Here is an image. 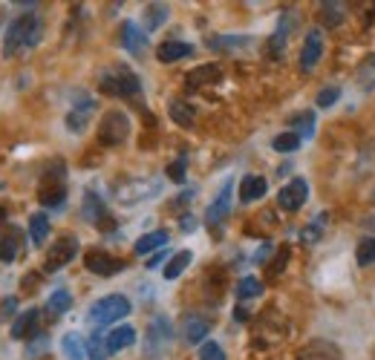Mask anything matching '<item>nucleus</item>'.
<instances>
[{"label": "nucleus", "instance_id": "15", "mask_svg": "<svg viewBox=\"0 0 375 360\" xmlns=\"http://www.w3.org/2000/svg\"><path fill=\"white\" fill-rule=\"evenodd\" d=\"M93 113H96V101H93L90 96L81 99V101L67 113V130H69V133H84Z\"/></svg>", "mask_w": 375, "mask_h": 360}, {"label": "nucleus", "instance_id": "9", "mask_svg": "<svg viewBox=\"0 0 375 360\" xmlns=\"http://www.w3.org/2000/svg\"><path fill=\"white\" fill-rule=\"evenodd\" d=\"M78 254V240L75 237H61L55 240V245L47 251V259H44V271H61L64 265H69Z\"/></svg>", "mask_w": 375, "mask_h": 360}, {"label": "nucleus", "instance_id": "23", "mask_svg": "<svg viewBox=\"0 0 375 360\" xmlns=\"http://www.w3.org/2000/svg\"><path fill=\"white\" fill-rule=\"evenodd\" d=\"M47 314L52 320H58V317H64V314L72 308V294L67 291V288H58V291H52L50 294V300H47Z\"/></svg>", "mask_w": 375, "mask_h": 360}, {"label": "nucleus", "instance_id": "45", "mask_svg": "<svg viewBox=\"0 0 375 360\" xmlns=\"http://www.w3.org/2000/svg\"><path fill=\"white\" fill-rule=\"evenodd\" d=\"M318 237H320V225H318V222L312 225V228L303 231V240H306V242H318Z\"/></svg>", "mask_w": 375, "mask_h": 360}, {"label": "nucleus", "instance_id": "11", "mask_svg": "<svg viewBox=\"0 0 375 360\" xmlns=\"http://www.w3.org/2000/svg\"><path fill=\"white\" fill-rule=\"evenodd\" d=\"M118 38H121V47L128 50L130 55L142 58V55L147 52V32H145L139 23L124 21V23H121V29H118Z\"/></svg>", "mask_w": 375, "mask_h": 360}, {"label": "nucleus", "instance_id": "42", "mask_svg": "<svg viewBox=\"0 0 375 360\" xmlns=\"http://www.w3.org/2000/svg\"><path fill=\"white\" fill-rule=\"evenodd\" d=\"M245 43H252V38H214L211 40V47L217 50V47H245Z\"/></svg>", "mask_w": 375, "mask_h": 360}, {"label": "nucleus", "instance_id": "47", "mask_svg": "<svg viewBox=\"0 0 375 360\" xmlns=\"http://www.w3.org/2000/svg\"><path fill=\"white\" fill-rule=\"evenodd\" d=\"M191 228H196V219H191V213H185V219H182V231H191Z\"/></svg>", "mask_w": 375, "mask_h": 360}, {"label": "nucleus", "instance_id": "33", "mask_svg": "<svg viewBox=\"0 0 375 360\" xmlns=\"http://www.w3.org/2000/svg\"><path fill=\"white\" fill-rule=\"evenodd\" d=\"M298 147H301V136L298 133H291V130L277 133V136L272 139V150H277V153H295Z\"/></svg>", "mask_w": 375, "mask_h": 360}, {"label": "nucleus", "instance_id": "18", "mask_svg": "<svg viewBox=\"0 0 375 360\" xmlns=\"http://www.w3.org/2000/svg\"><path fill=\"white\" fill-rule=\"evenodd\" d=\"M188 55H194V47H191V43H185V40H164L162 47L156 50V58L162 64H174V61H182Z\"/></svg>", "mask_w": 375, "mask_h": 360}, {"label": "nucleus", "instance_id": "44", "mask_svg": "<svg viewBox=\"0 0 375 360\" xmlns=\"http://www.w3.org/2000/svg\"><path fill=\"white\" fill-rule=\"evenodd\" d=\"M15 311H18V297H6L4 303H0V317L4 320H9Z\"/></svg>", "mask_w": 375, "mask_h": 360}, {"label": "nucleus", "instance_id": "32", "mask_svg": "<svg viewBox=\"0 0 375 360\" xmlns=\"http://www.w3.org/2000/svg\"><path fill=\"white\" fill-rule=\"evenodd\" d=\"M61 349H64V354H67L69 360H84V354H87V343L81 340L75 332L64 334V340H61Z\"/></svg>", "mask_w": 375, "mask_h": 360}, {"label": "nucleus", "instance_id": "17", "mask_svg": "<svg viewBox=\"0 0 375 360\" xmlns=\"http://www.w3.org/2000/svg\"><path fill=\"white\" fill-rule=\"evenodd\" d=\"M295 23H298V18L291 15V12H286V15L280 18V23H277V29H274V35H272V40H269L272 58H280V55H283L286 40H289V32H291V26H295Z\"/></svg>", "mask_w": 375, "mask_h": 360}, {"label": "nucleus", "instance_id": "3", "mask_svg": "<svg viewBox=\"0 0 375 360\" xmlns=\"http://www.w3.org/2000/svg\"><path fill=\"white\" fill-rule=\"evenodd\" d=\"M99 89L104 96H113V99H130V96H139L142 93V81L136 72L124 69V67H116L110 72H104L99 78Z\"/></svg>", "mask_w": 375, "mask_h": 360}, {"label": "nucleus", "instance_id": "10", "mask_svg": "<svg viewBox=\"0 0 375 360\" xmlns=\"http://www.w3.org/2000/svg\"><path fill=\"white\" fill-rule=\"evenodd\" d=\"M84 265H87V271H93L99 277H113V274L124 271V262L118 257H113L107 251H99V248H93V251L84 254Z\"/></svg>", "mask_w": 375, "mask_h": 360}, {"label": "nucleus", "instance_id": "37", "mask_svg": "<svg viewBox=\"0 0 375 360\" xmlns=\"http://www.w3.org/2000/svg\"><path fill=\"white\" fill-rule=\"evenodd\" d=\"M263 294V286L257 277H242L240 286H237V300H252V297H260Z\"/></svg>", "mask_w": 375, "mask_h": 360}, {"label": "nucleus", "instance_id": "1", "mask_svg": "<svg viewBox=\"0 0 375 360\" xmlns=\"http://www.w3.org/2000/svg\"><path fill=\"white\" fill-rule=\"evenodd\" d=\"M40 43V21L35 12L15 18L4 35V58H21Z\"/></svg>", "mask_w": 375, "mask_h": 360}, {"label": "nucleus", "instance_id": "48", "mask_svg": "<svg viewBox=\"0 0 375 360\" xmlns=\"http://www.w3.org/2000/svg\"><path fill=\"white\" fill-rule=\"evenodd\" d=\"M372 199H375V191H372Z\"/></svg>", "mask_w": 375, "mask_h": 360}, {"label": "nucleus", "instance_id": "38", "mask_svg": "<svg viewBox=\"0 0 375 360\" xmlns=\"http://www.w3.org/2000/svg\"><path fill=\"white\" fill-rule=\"evenodd\" d=\"M358 84H361V89H366V93L375 89V55L358 69Z\"/></svg>", "mask_w": 375, "mask_h": 360}, {"label": "nucleus", "instance_id": "28", "mask_svg": "<svg viewBox=\"0 0 375 360\" xmlns=\"http://www.w3.org/2000/svg\"><path fill=\"white\" fill-rule=\"evenodd\" d=\"M21 251V231L9 228V234L0 237V262H12Z\"/></svg>", "mask_w": 375, "mask_h": 360}, {"label": "nucleus", "instance_id": "31", "mask_svg": "<svg viewBox=\"0 0 375 360\" xmlns=\"http://www.w3.org/2000/svg\"><path fill=\"white\" fill-rule=\"evenodd\" d=\"M168 15H171V9L164 6V4H150V6H145V32H156L164 21H168Z\"/></svg>", "mask_w": 375, "mask_h": 360}, {"label": "nucleus", "instance_id": "8", "mask_svg": "<svg viewBox=\"0 0 375 360\" xmlns=\"http://www.w3.org/2000/svg\"><path fill=\"white\" fill-rule=\"evenodd\" d=\"M306 199H309V182L303 176H295L289 185H283L280 188V193H277V205L283 208V210H289V213H295V210H301L303 205H306Z\"/></svg>", "mask_w": 375, "mask_h": 360}, {"label": "nucleus", "instance_id": "12", "mask_svg": "<svg viewBox=\"0 0 375 360\" xmlns=\"http://www.w3.org/2000/svg\"><path fill=\"white\" fill-rule=\"evenodd\" d=\"M81 216H84V222H90V225H99V228H113V222H107L104 199L96 191L84 193V202H81Z\"/></svg>", "mask_w": 375, "mask_h": 360}, {"label": "nucleus", "instance_id": "27", "mask_svg": "<svg viewBox=\"0 0 375 360\" xmlns=\"http://www.w3.org/2000/svg\"><path fill=\"white\" fill-rule=\"evenodd\" d=\"M164 245H168V231H150V234H145V237L136 240L133 251L136 254H150V251L164 248Z\"/></svg>", "mask_w": 375, "mask_h": 360}, {"label": "nucleus", "instance_id": "40", "mask_svg": "<svg viewBox=\"0 0 375 360\" xmlns=\"http://www.w3.org/2000/svg\"><path fill=\"white\" fill-rule=\"evenodd\" d=\"M341 99V86H326V89H320V93H318V107L320 110H326V107H332V104H335Z\"/></svg>", "mask_w": 375, "mask_h": 360}, {"label": "nucleus", "instance_id": "34", "mask_svg": "<svg viewBox=\"0 0 375 360\" xmlns=\"http://www.w3.org/2000/svg\"><path fill=\"white\" fill-rule=\"evenodd\" d=\"M318 15H320V23H323V26L335 29V26H341V21H344V6H341V4H320Z\"/></svg>", "mask_w": 375, "mask_h": 360}, {"label": "nucleus", "instance_id": "24", "mask_svg": "<svg viewBox=\"0 0 375 360\" xmlns=\"http://www.w3.org/2000/svg\"><path fill=\"white\" fill-rule=\"evenodd\" d=\"M38 308H29V311H23V314H18L15 317V323H12V337L15 340H26L32 332H35V326H38Z\"/></svg>", "mask_w": 375, "mask_h": 360}, {"label": "nucleus", "instance_id": "46", "mask_svg": "<svg viewBox=\"0 0 375 360\" xmlns=\"http://www.w3.org/2000/svg\"><path fill=\"white\" fill-rule=\"evenodd\" d=\"M162 262H164V251H159V254H153V257H150V259H147L145 265H147V268H150V271H153V268H156V265H162Z\"/></svg>", "mask_w": 375, "mask_h": 360}, {"label": "nucleus", "instance_id": "16", "mask_svg": "<svg viewBox=\"0 0 375 360\" xmlns=\"http://www.w3.org/2000/svg\"><path fill=\"white\" fill-rule=\"evenodd\" d=\"M179 332L188 343H202L208 337V332H211V323H208L202 314H185L182 323H179Z\"/></svg>", "mask_w": 375, "mask_h": 360}, {"label": "nucleus", "instance_id": "14", "mask_svg": "<svg viewBox=\"0 0 375 360\" xmlns=\"http://www.w3.org/2000/svg\"><path fill=\"white\" fill-rule=\"evenodd\" d=\"M320 55H323V32L320 29H312V32H306L303 50H301V69L303 72H312L318 67Z\"/></svg>", "mask_w": 375, "mask_h": 360}, {"label": "nucleus", "instance_id": "35", "mask_svg": "<svg viewBox=\"0 0 375 360\" xmlns=\"http://www.w3.org/2000/svg\"><path fill=\"white\" fill-rule=\"evenodd\" d=\"M110 351H107V337L101 332H93L90 340H87V360H107Z\"/></svg>", "mask_w": 375, "mask_h": 360}, {"label": "nucleus", "instance_id": "39", "mask_svg": "<svg viewBox=\"0 0 375 360\" xmlns=\"http://www.w3.org/2000/svg\"><path fill=\"white\" fill-rule=\"evenodd\" d=\"M199 360H225V351H223V346H220V343L205 340V343H202V349H199Z\"/></svg>", "mask_w": 375, "mask_h": 360}, {"label": "nucleus", "instance_id": "7", "mask_svg": "<svg viewBox=\"0 0 375 360\" xmlns=\"http://www.w3.org/2000/svg\"><path fill=\"white\" fill-rule=\"evenodd\" d=\"M156 193H159V182H150V179H128V182L116 185V199L121 205H139Z\"/></svg>", "mask_w": 375, "mask_h": 360}, {"label": "nucleus", "instance_id": "21", "mask_svg": "<svg viewBox=\"0 0 375 360\" xmlns=\"http://www.w3.org/2000/svg\"><path fill=\"white\" fill-rule=\"evenodd\" d=\"M104 337H107V351L116 354V351H121V349H128V346L136 343V329L133 326H116Z\"/></svg>", "mask_w": 375, "mask_h": 360}, {"label": "nucleus", "instance_id": "13", "mask_svg": "<svg viewBox=\"0 0 375 360\" xmlns=\"http://www.w3.org/2000/svg\"><path fill=\"white\" fill-rule=\"evenodd\" d=\"M231 193H234V182L231 179H225V188L217 193V199L208 205V210H205V225H220V222H225V216H228V210H231Z\"/></svg>", "mask_w": 375, "mask_h": 360}, {"label": "nucleus", "instance_id": "30", "mask_svg": "<svg viewBox=\"0 0 375 360\" xmlns=\"http://www.w3.org/2000/svg\"><path fill=\"white\" fill-rule=\"evenodd\" d=\"M291 133H298L301 142L303 139H312L315 136V113L312 110H303L298 116H291Z\"/></svg>", "mask_w": 375, "mask_h": 360}, {"label": "nucleus", "instance_id": "29", "mask_svg": "<svg viewBox=\"0 0 375 360\" xmlns=\"http://www.w3.org/2000/svg\"><path fill=\"white\" fill-rule=\"evenodd\" d=\"M191 259H194V251H188V248H185V251H177V254L171 257V262L164 265V271H162L164 280H177V277L185 271V268L191 265Z\"/></svg>", "mask_w": 375, "mask_h": 360}, {"label": "nucleus", "instance_id": "41", "mask_svg": "<svg viewBox=\"0 0 375 360\" xmlns=\"http://www.w3.org/2000/svg\"><path fill=\"white\" fill-rule=\"evenodd\" d=\"M185 167H188V159L185 156H179L177 162L168 164V179H171V182H177V185L185 182Z\"/></svg>", "mask_w": 375, "mask_h": 360}, {"label": "nucleus", "instance_id": "4", "mask_svg": "<svg viewBox=\"0 0 375 360\" xmlns=\"http://www.w3.org/2000/svg\"><path fill=\"white\" fill-rule=\"evenodd\" d=\"M174 343V326L164 314H156V317L147 323V334H145V357L150 360H162L168 354Z\"/></svg>", "mask_w": 375, "mask_h": 360}, {"label": "nucleus", "instance_id": "36", "mask_svg": "<svg viewBox=\"0 0 375 360\" xmlns=\"http://www.w3.org/2000/svg\"><path fill=\"white\" fill-rule=\"evenodd\" d=\"M355 259H358L361 268L375 265V240H372V237H364V240L358 242V248H355Z\"/></svg>", "mask_w": 375, "mask_h": 360}, {"label": "nucleus", "instance_id": "25", "mask_svg": "<svg viewBox=\"0 0 375 360\" xmlns=\"http://www.w3.org/2000/svg\"><path fill=\"white\" fill-rule=\"evenodd\" d=\"M50 237V216L47 213H32L29 219V240L35 248H40Z\"/></svg>", "mask_w": 375, "mask_h": 360}, {"label": "nucleus", "instance_id": "43", "mask_svg": "<svg viewBox=\"0 0 375 360\" xmlns=\"http://www.w3.org/2000/svg\"><path fill=\"white\" fill-rule=\"evenodd\" d=\"M286 262H289V248H280L274 257V265H269V274H280L286 268Z\"/></svg>", "mask_w": 375, "mask_h": 360}, {"label": "nucleus", "instance_id": "26", "mask_svg": "<svg viewBox=\"0 0 375 360\" xmlns=\"http://www.w3.org/2000/svg\"><path fill=\"white\" fill-rule=\"evenodd\" d=\"M168 116L174 118V124H179V127H194V121H196V113H194V107L188 104V101H179V99H174L171 104H168Z\"/></svg>", "mask_w": 375, "mask_h": 360}, {"label": "nucleus", "instance_id": "5", "mask_svg": "<svg viewBox=\"0 0 375 360\" xmlns=\"http://www.w3.org/2000/svg\"><path fill=\"white\" fill-rule=\"evenodd\" d=\"M38 199L44 208H61L67 202V170L64 164H52L38 185Z\"/></svg>", "mask_w": 375, "mask_h": 360}, {"label": "nucleus", "instance_id": "6", "mask_svg": "<svg viewBox=\"0 0 375 360\" xmlns=\"http://www.w3.org/2000/svg\"><path fill=\"white\" fill-rule=\"evenodd\" d=\"M130 136V118L128 113H121V110H107L101 116V124H99V142L104 147H118L124 145Z\"/></svg>", "mask_w": 375, "mask_h": 360}, {"label": "nucleus", "instance_id": "22", "mask_svg": "<svg viewBox=\"0 0 375 360\" xmlns=\"http://www.w3.org/2000/svg\"><path fill=\"white\" fill-rule=\"evenodd\" d=\"M301 360H341V351L326 340H315L301 351Z\"/></svg>", "mask_w": 375, "mask_h": 360}, {"label": "nucleus", "instance_id": "20", "mask_svg": "<svg viewBox=\"0 0 375 360\" xmlns=\"http://www.w3.org/2000/svg\"><path fill=\"white\" fill-rule=\"evenodd\" d=\"M185 78H188V86H191V89H199V86H205V84L220 81V78H223V69H220V64H202V67L191 69Z\"/></svg>", "mask_w": 375, "mask_h": 360}, {"label": "nucleus", "instance_id": "19", "mask_svg": "<svg viewBox=\"0 0 375 360\" xmlns=\"http://www.w3.org/2000/svg\"><path fill=\"white\" fill-rule=\"evenodd\" d=\"M266 191H269V182L263 176H245L242 182H240V202H257V199H263L266 196Z\"/></svg>", "mask_w": 375, "mask_h": 360}, {"label": "nucleus", "instance_id": "2", "mask_svg": "<svg viewBox=\"0 0 375 360\" xmlns=\"http://www.w3.org/2000/svg\"><path fill=\"white\" fill-rule=\"evenodd\" d=\"M130 311H133V308H130V300L124 297V294H107V297H101V300H96V303L90 305L87 323L96 326V329H101V326H110V323L124 320Z\"/></svg>", "mask_w": 375, "mask_h": 360}]
</instances>
